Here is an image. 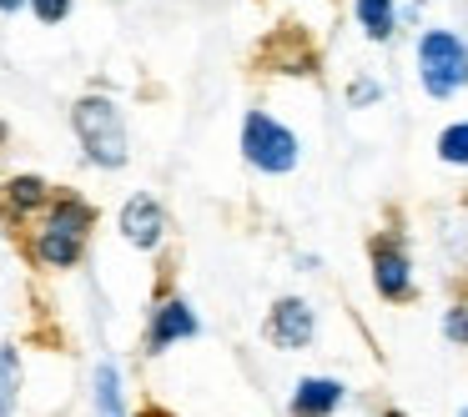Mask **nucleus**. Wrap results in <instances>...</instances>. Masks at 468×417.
<instances>
[{
	"label": "nucleus",
	"mask_w": 468,
	"mask_h": 417,
	"mask_svg": "<svg viewBox=\"0 0 468 417\" xmlns=\"http://www.w3.org/2000/svg\"><path fill=\"white\" fill-rule=\"evenodd\" d=\"M91 226H96V206L81 202V196H56L51 206H46L41 226H36V262L51 266V272H61V266H76L86 256V242H91Z\"/></svg>",
	"instance_id": "nucleus-1"
},
{
	"label": "nucleus",
	"mask_w": 468,
	"mask_h": 417,
	"mask_svg": "<svg viewBox=\"0 0 468 417\" xmlns=\"http://www.w3.org/2000/svg\"><path fill=\"white\" fill-rule=\"evenodd\" d=\"M71 126L76 136H81L86 156H91L96 166H122L126 162V121L122 111H116V101H106V96H81V101L71 106Z\"/></svg>",
	"instance_id": "nucleus-2"
},
{
	"label": "nucleus",
	"mask_w": 468,
	"mask_h": 417,
	"mask_svg": "<svg viewBox=\"0 0 468 417\" xmlns=\"http://www.w3.org/2000/svg\"><path fill=\"white\" fill-rule=\"evenodd\" d=\"M418 81L428 96H453L468 86V46L453 31H423L418 36Z\"/></svg>",
	"instance_id": "nucleus-3"
},
{
	"label": "nucleus",
	"mask_w": 468,
	"mask_h": 417,
	"mask_svg": "<svg viewBox=\"0 0 468 417\" xmlns=\"http://www.w3.org/2000/svg\"><path fill=\"white\" fill-rule=\"evenodd\" d=\"M242 156L257 166V172L282 176V172H292V166H297V136L287 131L277 116L247 111V121H242Z\"/></svg>",
	"instance_id": "nucleus-4"
},
{
	"label": "nucleus",
	"mask_w": 468,
	"mask_h": 417,
	"mask_svg": "<svg viewBox=\"0 0 468 417\" xmlns=\"http://www.w3.org/2000/svg\"><path fill=\"white\" fill-rule=\"evenodd\" d=\"M367 256H373V292L383 297V302H413L418 276H413V256H408V246L383 232V236H373Z\"/></svg>",
	"instance_id": "nucleus-5"
},
{
	"label": "nucleus",
	"mask_w": 468,
	"mask_h": 417,
	"mask_svg": "<svg viewBox=\"0 0 468 417\" xmlns=\"http://www.w3.org/2000/svg\"><path fill=\"white\" fill-rule=\"evenodd\" d=\"M313 337H317V312L307 297L272 302V312H267V342L277 352H303V347H313Z\"/></svg>",
	"instance_id": "nucleus-6"
},
{
	"label": "nucleus",
	"mask_w": 468,
	"mask_h": 417,
	"mask_svg": "<svg viewBox=\"0 0 468 417\" xmlns=\"http://www.w3.org/2000/svg\"><path fill=\"white\" fill-rule=\"evenodd\" d=\"M202 332V322H197V312H192V302L186 297H166V302H156L152 307V327H146V352H166V347H176V342H186V337H197Z\"/></svg>",
	"instance_id": "nucleus-7"
},
{
	"label": "nucleus",
	"mask_w": 468,
	"mask_h": 417,
	"mask_svg": "<svg viewBox=\"0 0 468 417\" xmlns=\"http://www.w3.org/2000/svg\"><path fill=\"white\" fill-rule=\"evenodd\" d=\"M122 236L136 246V252H156L166 236V212L156 196H132L122 206Z\"/></svg>",
	"instance_id": "nucleus-8"
},
{
	"label": "nucleus",
	"mask_w": 468,
	"mask_h": 417,
	"mask_svg": "<svg viewBox=\"0 0 468 417\" xmlns=\"http://www.w3.org/2000/svg\"><path fill=\"white\" fill-rule=\"evenodd\" d=\"M343 402H347V387L337 382V377H303V382L292 387L287 412L292 417H337Z\"/></svg>",
	"instance_id": "nucleus-9"
},
{
	"label": "nucleus",
	"mask_w": 468,
	"mask_h": 417,
	"mask_svg": "<svg viewBox=\"0 0 468 417\" xmlns=\"http://www.w3.org/2000/svg\"><path fill=\"white\" fill-rule=\"evenodd\" d=\"M41 206H51V186L41 182V176H11V182L0 186V216L5 222H26V216H36Z\"/></svg>",
	"instance_id": "nucleus-10"
},
{
	"label": "nucleus",
	"mask_w": 468,
	"mask_h": 417,
	"mask_svg": "<svg viewBox=\"0 0 468 417\" xmlns=\"http://www.w3.org/2000/svg\"><path fill=\"white\" fill-rule=\"evenodd\" d=\"M91 412L96 417H126L122 367L116 362H96V372H91Z\"/></svg>",
	"instance_id": "nucleus-11"
},
{
	"label": "nucleus",
	"mask_w": 468,
	"mask_h": 417,
	"mask_svg": "<svg viewBox=\"0 0 468 417\" xmlns=\"http://www.w3.org/2000/svg\"><path fill=\"white\" fill-rule=\"evenodd\" d=\"M353 11H357V26L367 31V41H388L398 26V5L393 0H353Z\"/></svg>",
	"instance_id": "nucleus-12"
},
{
	"label": "nucleus",
	"mask_w": 468,
	"mask_h": 417,
	"mask_svg": "<svg viewBox=\"0 0 468 417\" xmlns=\"http://www.w3.org/2000/svg\"><path fill=\"white\" fill-rule=\"evenodd\" d=\"M16 397H21V352L0 347V417H16Z\"/></svg>",
	"instance_id": "nucleus-13"
},
{
	"label": "nucleus",
	"mask_w": 468,
	"mask_h": 417,
	"mask_svg": "<svg viewBox=\"0 0 468 417\" xmlns=\"http://www.w3.org/2000/svg\"><path fill=\"white\" fill-rule=\"evenodd\" d=\"M438 156H443L448 166H468V121L448 126V131L438 136Z\"/></svg>",
	"instance_id": "nucleus-14"
},
{
	"label": "nucleus",
	"mask_w": 468,
	"mask_h": 417,
	"mask_svg": "<svg viewBox=\"0 0 468 417\" xmlns=\"http://www.w3.org/2000/svg\"><path fill=\"white\" fill-rule=\"evenodd\" d=\"M443 337L453 347H468V302H453L443 312Z\"/></svg>",
	"instance_id": "nucleus-15"
},
{
	"label": "nucleus",
	"mask_w": 468,
	"mask_h": 417,
	"mask_svg": "<svg viewBox=\"0 0 468 417\" xmlns=\"http://www.w3.org/2000/svg\"><path fill=\"white\" fill-rule=\"evenodd\" d=\"M31 11L41 16L46 26H56V21H66V11H71V0H31Z\"/></svg>",
	"instance_id": "nucleus-16"
},
{
	"label": "nucleus",
	"mask_w": 468,
	"mask_h": 417,
	"mask_svg": "<svg viewBox=\"0 0 468 417\" xmlns=\"http://www.w3.org/2000/svg\"><path fill=\"white\" fill-rule=\"evenodd\" d=\"M378 101V81H353L347 86V106H367Z\"/></svg>",
	"instance_id": "nucleus-17"
},
{
	"label": "nucleus",
	"mask_w": 468,
	"mask_h": 417,
	"mask_svg": "<svg viewBox=\"0 0 468 417\" xmlns=\"http://www.w3.org/2000/svg\"><path fill=\"white\" fill-rule=\"evenodd\" d=\"M136 417H172V412H162V407H142Z\"/></svg>",
	"instance_id": "nucleus-18"
},
{
	"label": "nucleus",
	"mask_w": 468,
	"mask_h": 417,
	"mask_svg": "<svg viewBox=\"0 0 468 417\" xmlns=\"http://www.w3.org/2000/svg\"><path fill=\"white\" fill-rule=\"evenodd\" d=\"M26 0H0V11H21Z\"/></svg>",
	"instance_id": "nucleus-19"
},
{
	"label": "nucleus",
	"mask_w": 468,
	"mask_h": 417,
	"mask_svg": "<svg viewBox=\"0 0 468 417\" xmlns=\"http://www.w3.org/2000/svg\"><path fill=\"white\" fill-rule=\"evenodd\" d=\"M383 417H408V412H398V407H388V412Z\"/></svg>",
	"instance_id": "nucleus-20"
},
{
	"label": "nucleus",
	"mask_w": 468,
	"mask_h": 417,
	"mask_svg": "<svg viewBox=\"0 0 468 417\" xmlns=\"http://www.w3.org/2000/svg\"><path fill=\"white\" fill-rule=\"evenodd\" d=\"M458 417H468V407H458Z\"/></svg>",
	"instance_id": "nucleus-21"
}]
</instances>
